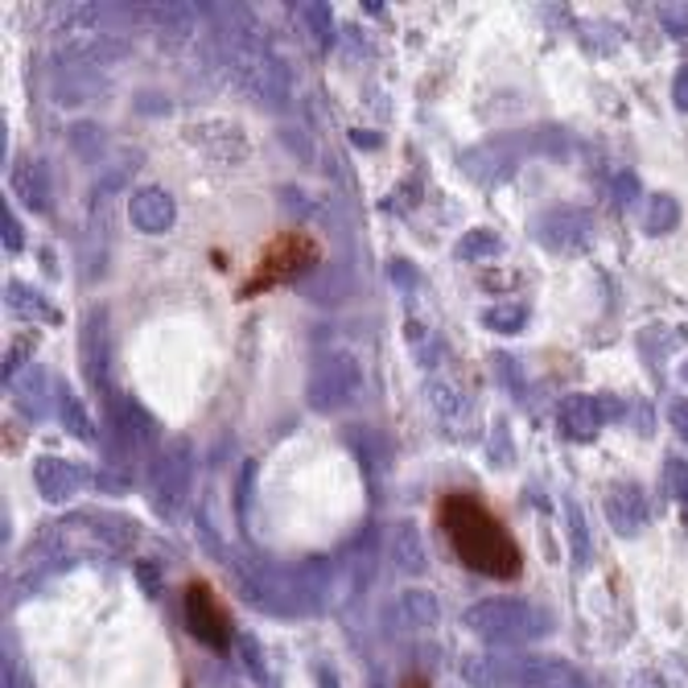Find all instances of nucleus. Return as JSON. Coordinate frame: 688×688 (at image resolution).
Segmentation results:
<instances>
[{"label":"nucleus","mask_w":688,"mask_h":688,"mask_svg":"<svg viewBox=\"0 0 688 688\" xmlns=\"http://www.w3.org/2000/svg\"><path fill=\"white\" fill-rule=\"evenodd\" d=\"M437 528L446 532L454 557L466 569H474L482 577H500L512 582L524 569V552H519L516 536L507 532L503 524L479 495H466V491H449L437 503Z\"/></svg>","instance_id":"1"},{"label":"nucleus","mask_w":688,"mask_h":688,"mask_svg":"<svg viewBox=\"0 0 688 688\" xmlns=\"http://www.w3.org/2000/svg\"><path fill=\"white\" fill-rule=\"evenodd\" d=\"M318 260H322V243L313 240L310 231H280V236H273V240L264 243V252L252 264L243 297H256V293H268L276 285H289L306 268H313Z\"/></svg>","instance_id":"2"},{"label":"nucleus","mask_w":688,"mask_h":688,"mask_svg":"<svg viewBox=\"0 0 688 688\" xmlns=\"http://www.w3.org/2000/svg\"><path fill=\"white\" fill-rule=\"evenodd\" d=\"M186 622H190V635L198 639V643H207L215 652H227V647H231V615L223 610L219 594H215L207 582L186 585Z\"/></svg>","instance_id":"3"},{"label":"nucleus","mask_w":688,"mask_h":688,"mask_svg":"<svg viewBox=\"0 0 688 688\" xmlns=\"http://www.w3.org/2000/svg\"><path fill=\"white\" fill-rule=\"evenodd\" d=\"M474 627H479L482 635H495V639H524L532 631V615L516 603H491L482 606L479 615H474Z\"/></svg>","instance_id":"4"},{"label":"nucleus","mask_w":688,"mask_h":688,"mask_svg":"<svg viewBox=\"0 0 688 688\" xmlns=\"http://www.w3.org/2000/svg\"><path fill=\"white\" fill-rule=\"evenodd\" d=\"M404 688H429V680H425V676H409V680H404Z\"/></svg>","instance_id":"5"}]
</instances>
